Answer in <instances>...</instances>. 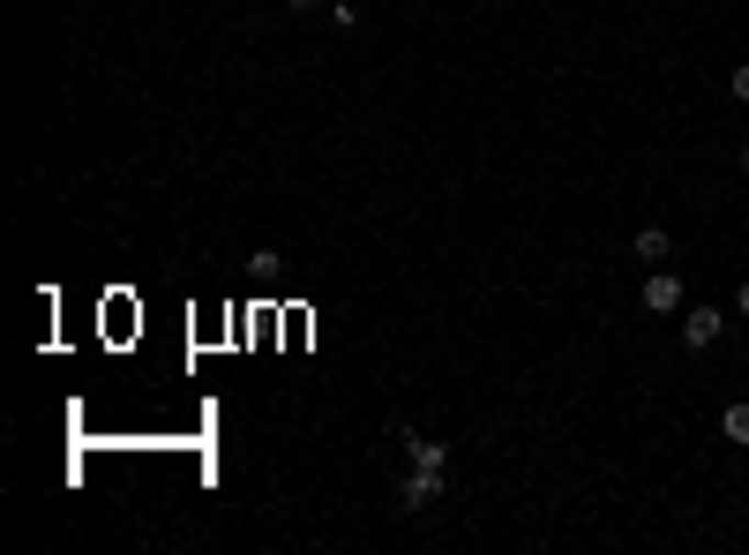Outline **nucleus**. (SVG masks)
Returning <instances> with one entry per match:
<instances>
[{"mask_svg": "<svg viewBox=\"0 0 749 555\" xmlns=\"http://www.w3.org/2000/svg\"><path fill=\"white\" fill-rule=\"evenodd\" d=\"M398 503H405V511H435V503H443V473L413 466L405 480H398Z\"/></svg>", "mask_w": 749, "mask_h": 555, "instance_id": "obj_1", "label": "nucleus"}, {"mask_svg": "<svg viewBox=\"0 0 749 555\" xmlns=\"http://www.w3.org/2000/svg\"><path fill=\"white\" fill-rule=\"evenodd\" d=\"M719 331H727V315H719V308H690V315H682V345H690V353L719 345Z\"/></svg>", "mask_w": 749, "mask_h": 555, "instance_id": "obj_2", "label": "nucleus"}, {"mask_svg": "<svg viewBox=\"0 0 749 555\" xmlns=\"http://www.w3.org/2000/svg\"><path fill=\"white\" fill-rule=\"evenodd\" d=\"M645 308H652V315H674V308H682V278H674V270H652V278H645Z\"/></svg>", "mask_w": 749, "mask_h": 555, "instance_id": "obj_3", "label": "nucleus"}, {"mask_svg": "<svg viewBox=\"0 0 749 555\" xmlns=\"http://www.w3.org/2000/svg\"><path fill=\"white\" fill-rule=\"evenodd\" d=\"M629 248H637V263H667V256H674L667 225H637V241H629Z\"/></svg>", "mask_w": 749, "mask_h": 555, "instance_id": "obj_4", "label": "nucleus"}, {"mask_svg": "<svg viewBox=\"0 0 749 555\" xmlns=\"http://www.w3.org/2000/svg\"><path fill=\"white\" fill-rule=\"evenodd\" d=\"M405 458H413V466H450V451H443V443H427V435H413V428H405Z\"/></svg>", "mask_w": 749, "mask_h": 555, "instance_id": "obj_5", "label": "nucleus"}, {"mask_svg": "<svg viewBox=\"0 0 749 555\" xmlns=\"http://www.w3.org/2000/svg\"><path fill=\"white\" fill-rule=\"evenodd\" d=\"M719 428H727V443H749V406H727Z\"/></svg>", "mask_w": 749, "mask_h": 555, "instance_id": "obj_6", "label": "nucleus"}, {"mask_svg": "<svg viewBox=\"0 0 749 555\" xmlns=\"http://www.w3.org/2000/svg\"><path fill=\"white\" fill-rule=\"evenodd\" d=\"M727 90H735V106H749V60L735 68V76H727Z\"/></svg>", "mask_w": 749, "mask_h": 555, "instance_id": "obj_7", "label": "nucleus"}, {"mask_svg": "<svg viewBox=\"0 0 749 555\" xmlns=\"http://www.w3.org/2000/svg\"><path fill=\"white\" fill-rule=\"evenodd\" d=\"M735 308H742V315H749V278H742V293H735Z\"/></svg>", "mask_w": 749, "mask_h": 555, "instance_id": "obj_8", "label": "nucleus"}, {"mask_svg": "<svg viewBox=\"0 0 749 555\" xmlns=\"http://www.w3.org/2000/svg\"><path fill=\"white\" fill-rule=\"evenodd\" d=\"M742 173H749V143H742Z\"/></svg>", "mask_w": 749, "mask_h": 555, "instance_id": "obj_9", "label": "nucleus"}, {"mask_svg": "<svg viewBox=\"0 0 749 555\" xmlns=\"http://www.w3.org/2000/svg\"><path fill=\"white\" fill-rule=\"evenodd\" d=\"M292 8H315V0H292Z\"/></svg>", "mask_w": 749, "mask_h": 555, "instance_id": "obj_10", "label": "nucleus"}]
</instances>
